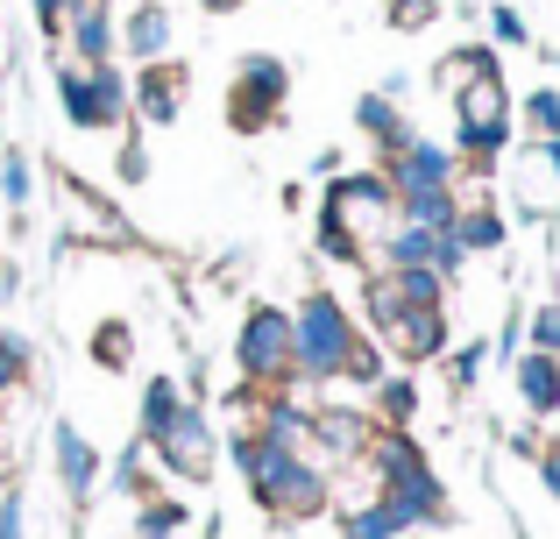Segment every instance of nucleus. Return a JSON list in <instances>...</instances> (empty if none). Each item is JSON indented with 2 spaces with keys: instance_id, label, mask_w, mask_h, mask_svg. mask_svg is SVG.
I'll list each match as a JSON object with an SVG mask.
<instances>
[{
  "instance_id": "nucleus-1",
  "label": "nucleus",
  "mask_w": 560,
  "mask_h": 539,
  "mask_svg": "<svg viewBox=\"0 0 560 539\" xmlns=\"http://www.w3.org/2000/svg\"><path fill=\"white\" fill-rule=\"evenodd\" d=\"M228 461L248 476L256 504L277 518V526H313V518L334 504V476L319 469L305 447H277V441H262L256 426L228 433Z\"/></svg>"
},
{
  "instance_id": "nucleus-2",
  "label": "nucleus",
  "mask_w": 560,
  "mask_h": 539,
  "mask_svg": "<svg viewBox=\"0 0 560 539\" xmlns=\"http://www.w3.org/2000/svg\"><path fill=\"white\" fill-rule=\"evenodd\" d=\"M390 227H397V199L383 185V171H334L327 192H319V221H313L319 256L348 270H370Z\"/></svg>"
},
{
  "instance_id": "nucleus-3",
  "label": "nucleus",
  "mask_w": 560,
  "mask_h": 539,
  "mask_svg": "<svg viewBox=\"0 0 560 539\" xmlns=\"http://www.w3.org/2000/svg\"><path fill=\"white\" fill-rule=\"evenodd\" d=\"M355 341H362L355 305L341 291H305L291 305V384H341Z\"/></svg>"
},
{
  "instance_id": "nucleus-4",
  "label": "nucleus",
  "mask_w": 560,
  "mask_h": 539,
  "mask_svg": "<svg viewBox=\"0 0 560 539\" xmlns=\"http://www.w3.org/2000/svg\"><path fill=\"white\" fill-rule=\"evenodd\" d=\"M370 461L383 476V497L411 518V532L419 526H447V483H440V469L425 461V447L411 441V426H376Z\"/></svg>"
},
{
  "instance_id": "nucleus-5",
  "label": "nucleus",
  "mask_w": 560,
  "mask_h": 539,
  "mask_svg": "<svg viewBox=\"0 0 560 539\" xmlns=\"http://www.w3.org/2000/svg\"><path fill=\"white\" fill-rule=\"evenodd\" d=\"M362 333H370L390 362L419 370V362L447 355V305H397L390 291L376 284V270H370L362 277Z\"/></svg>"
},
{
  "instance_id": "nucleus-6",
  "label": "nucleus",
  "mask_w": 560,
  "mask_h": 539,
  "mask_svg": "<svg viewBox=\"0 0 560 539\" xmlns=\"http://www.w3.org/2000/svg\"><path fill=\"white\" fill-rule=\"evenodd\" d=\"M447 107H454V150H462L468 164H482V171H490L497 156L511 150V136H518V99H511L504 71H497V79L462 85Z\"/></svg>"
},
{
  "instance_id": "nucleus-7",
  "label": "nucleus",
  "mask_w": 560,
  "mask_h": 539,
  "mask_svg": "<svg viewBox=\"0 0 560 539\" xmlns=\"http://www.w3.org/2000/svg\"><path fill=\"white\" fill-rule=\"evenodd\" d=\"M57 107H65L71 128H85V136H107V128H128V71L114 65H71V57H57V79H50Z\"/></svg>"
},
{
  "instance_id": "nucleus-8",
  "label": "nucleus",
  "mask_w": 560,
  "mask_h": 539,
  "mask_svg": "<svg viewBox=\"0 0 560 539\" xmlns=\"http://www.w3.org/2000/svg\"><path fill=\"white\" fill-rule=\"evenodd\" d=\"M234 370L248 390H284L291 384V305L256 298L234 327Z\"/></svg>"
},
{
  "instance_id": "nucleus-9",
  "label": "nucleus",
  "mask_w": 560,
  "mask_h": 539,
  "mask_svg": "<svg viewBox=\"0 0 560 539\" xmlns=\"http://www.w3.org/2000/svg\"><path fill=\"white\" fill-rule=\"evenodd\" d=\"M284 93H291V65L270 50H248L234 65V85H228V121L242 136H270L284 121Z\"/></svg>"
},
{
  "instance_id": "nucleus-10",
  "label": "nucleus",
  "mask_w": 560,
  "mask_h": 539,
  "mask_svg": "<svg viewBox=\"0 0 560 539\" xmlns=\"http://www.w3.org/2000/svg\"><path fill=\"white\" fill-rule=\"evenodd\" d=\"M150 461H164V476H178V483H206V476L220 469V426H213V412H206L199 398H185V412L150 441Z\"/></svg>"
},
{
  "instance_id": "nucleus-11",
  "label": "nucleus",
  "mask_w": 560,
  "mask_h": 539,
  "mask_svg": "<svg viewBox=\"0 0 560 539\" xmlns=\"http://www.w3.org/2000/svg\"><path fill=\"white\" fill-rule=\"evenodd\" d=\"M383 185H390V199L405 192H440V185H462V150L454 142H425L411 136L405 150H383Z\"/></svg>"
},
{
  "instance_id": "nucleus-12",
  "label": "nucleus",
  "mask_w": 560,
  "mask_h": 539,
  "mask_svg": "<svg viewBox=\"0 0 560 539\" xmlns=\"http://www.w3.org/2000/svg\"><path fill=\"white\" fill-rule=\"evenodd\" d=\"M185 65L178 57H156V65H136V79H128V121L136 128H171L185 114Z\"/></svg>"
},
{
  "instance_id": "nucleus-13",
  "label": "nucleus",
  "mask_w": 560,
  "mask_h": 539,
  "mask_svg": "<svg viewBox=\"0 0 560 539\" xmlns=\"http://www.w3.org/2000/svg\"><path fill=\"white\" fill-rule=\"evenodd\" d=\"M376 441V419L355 412V405H313V433H305V455L319 461V469H341V461L370 455Z\"/></svg>"
},
{
  "instance_id": "nucleus-14",
  "label": "nucleus",
  "mask_w": 560,
  "mask_h": 539,
  "mask_svg": "<svg viewBox=\"0 0 560 539\" xmlns=\"http://www.w3.org/2000/svg\"><path fill=\"white\" fill-rule=\"evenodd\" d=\"M57 43H65L71 65H107V57H121V14H114V0L71 8L65 28H57Z\"/></svg>"
},
{
  "instance_id": "nucleus-15",
  "label": "nucleus",
  "mask_w": 560,
  "mask_h": 539,
  "mask_svg": "<svg viewBox=\"0 0 560 539\" xmlns=\"http://www.w3.org/2000/svg\"><path fill=\"white\" fill-rule=\"evenodd\" d=\"M100 469H107V461H100V447L85 441L71 419H50V476L65 483L71 504H85V497L100 490Z\"/></svg>"
},
{
  "instance_id": "nucleus-16",
  "label": "nucleus",
  "mask_w": 560,
  "mask_h": 539,
  "mask_svg": "<svg viewBox=\"0 0 560 539\" xmlns=\"http://www.w3.org/2000/svg\"><path fill=\"white\" fill-rule=\"evenodd\" d=\"M454 221H447V235L462 242V256H490V249H504V235H511V221H504V207H490V192L482 185H454Z\"/></svg>"
},
{
  "instance_id": "nucleus-17",
  "label": "nucleus",
  "mask_w": 560,
  "mask_h": 539,
  "mask_svg": "<svg viewBox=\"0 0 560 539\" xmlns=\"http://www.w3.org/2000/svg\"><path fill=\"white\" fill-rule=\"evenodd\" d=\"M504 370H511V390H518V405L533 419H553L560 412V355H547V348H525V355H511Z\"/></svg>"
},
{
  "instance_id": "nucleus-18",
  "label": "nucleus",
  "mask_w": 560,
  "mask_h": 539,
  "mask_svg": "<svg viewBox=\"0 0 560 539\" xmlns=\"http://www.w3.org/2000/svg\"><path fill=\"white\" fill-rule=\"evenodd\" d=\"M171 43H178V22H171L164 0H142V8L121 14V57H136V65H156V57H171Z\"/></svg>"
},
{
  "instance_id": "nucleus-19",
  "label": "nucleus",
  "mask_w": 560,
  "mask_h": 539,
  "mask_svg": "<svg viewBox=\"0 0 560 539\" xmlns=\"http://www.w3.org/2000/svg\"><path fill=\"white\" fill-rule=\"evenodd\" d=\"M355 128L376 142V156H383V150H405V142L419 136V128L405 121V107H397V93H383V85H370V93L355 99Z\"/></svg>"
},
{
  "instance_id": "nucleus-20",
  "label": "nucleus",
  "mask_w": 560,
  "mask_h": 539,
  "mask_svg": "<svg viewBox=\"0 0 560 539\" xmlns=\"http://www.w3.org/2000/svg\"><path fill=\"white\" fill-rule=\"evenodd\" d=\"M497 71H504V57H497V43H462V50H447L433 65V85L440 93H462V85H476V79H497Z\"/></svg>"
},
{
  "instance_id": "nucleus-21",
  "label": "nucleus",
  "mask_w": 560,
  "mask_h": 539,
  "mask_svg": "<svg viewBox=\"0 0 560 539\" xmlns=\"http://www.w3.org/2000/svg\"><path fill=\"white\" fill-rule=\"evenodd\" d=\"M185 398H191V390L178 384V376H171V370H156L150 384H142V405H136V433H142V441H156V433H164L171 419L185 412Z\"/></svg>"
},
{
  "instance_id": "nucleus-22",
  "label": "nucleus",
  "mask_w": 560,
  "mask_h": 539,
  "mask_svg": "<svg viewBox=\"0 0 560 539\" xmlns=\"http://www.w3.org/2000/svg\"><path fill=\"white\" fill-rule=\"evenodd\" d=\"M376 284L390 291L397 305H447L454 277H440V270H425V263H405V270H376Z\"/></svg>"
},
{
  "instance_id": "nucleus-23",
  "label": "nucleus",
  "mask_w": 560,
  "mask_h": 539,
  "mask_svg": "<svg viewBox=\"0 0 560 539\" xmlns=\"http://www.w3.org/2000/svg\"><path fill=\"white\" fill-rule=\"evenodd\" d=\"M334 518H341V539H405V532H411V518L397 512L390 497L355 504V512H334Z\"/></svg>"
},
{
  "instance_id": "nucleus-24",
  "label": "nucleus",
  "mask_w": 560,
  "mask_h": 539,
  "mask_svg": "<svg viewBox=\"0 0 560 539\" xmlns=\"http://www.w3.org/2000/svg\"><path fill=\"white\" fill-rule=\"evenodd\" d=\"M370 390H376V426H411V419H419V384H411V370H383Z\"/></svg>"
},
{
  "instance_id": "nucleus-25",
  "label": "nucleus",
  "mask_w": 560,
  "mask_h": 539,
  "mask_svg": "<svg viewBox=\"0 0 560 539\" xmlns=\"http://www.w3.org/2000/svg\"><path fill=\"white\" fill-rule=\"evenodd\" d=\"M28 362H36V348H28V333H0V426H8V412H14V398L28 390Z\"/></svg>"
},
{
  "instance_id": "nucleus-26",
  "label": "nucleus",
  "mask_w": 560,
  "mask_h": 539,
  "mask_svg": "<svg viewBox=\"0 0 560 539\" xmlns=\"http://www.w3.org/2000/svg\"><path fill=\"white\" fill-rule=\"evenodd\" d=\"M518 128L533 142H560V85H533L518 99Z\"/></svg>"
},
{
  "instance_id": "nucleus-27",
  "label": "nucleus",
  "mask_w": 560,
  "mask_h": 539,
  "mask_svg": "<svg viewBox=\"0 0 560 539\" xmlns=\"http://www.w3.org/2000/svg\"><path fill=\"white\" fill-rule=\"evenodd\" d=\"M454 207H462V199H454V185H440V192H405V199H397V221H411V227H447Z\"/></svg>"
},
{
  "instance_id": "nucleus-28",
  "label": "nucleus",
  "mask_w": 560,
  "mask_h": 539,
  "mask_svg": "<svg viewBox=\"0 0 560 539\" xmlns=\"http://www.w3.org/2000/svg\"><path fill=\"white\" fill-rule=\"evenodd\" d=\"M114 178H121V185H150V128H136V121L121 128V150H114Z\"/></svg>"
},
{
  "instance_id": "nucleus-29",
  "label": "nucleus",
  "mask_w": 560,
  "mask_h": 539,
  "mask_svg": "<svg viewBox=\"0 0 560 539\" xmlns=\"http://www.w3.org/2000/svg\"><path fill=\"white\" fill-rule=\"evenodd\" d=\"M28 199H36V164H28L22 150H8L0 156V207L28 213Z\"/></svg>"
},
{
  "instance_id": "nucleus-30",
  "label": "nucleus",
  "mask_w": 560,
  "mask_h": 539,
  "mask_svg": "<svg viewBox=\"0 0 560 539\" xmlns=\"http://www.w3.org/2000/svg\"><path fill=\"white\" fill-rule=\"evenodd\" d=\"M93 362H100V370H128V362H136V333H128V319L93 327Z\"/></svg>"
},
{
  "instance_id": "nucleus-31",
  "label": "nucleus",
  "mask_w": 560,
  "mask_h": 539,
  "mask_svg": "<svg viewBox=\"0 0 560 539\" xmlns=\"http://www.w3.org/2000/svg\"><path fill=\"white\" fill-rule=\"evenodd\" d=\"M490 43H504V50H525V43H533V28H525L518 0H497V8H490Z\"/></svg>"
},
{
  "instance_id": "nucleus-32",
  "label": "nucleus",
  "mask_w": 560,
  "mask_h": 539,
  "mask_svg": "<svg viewBox=\"0 0 560 539\" xmlns=\"http://www.w3.org/2000/svg\"><path fill=\"white\" fill-rule=\"evenodd\" d=\"M383 14H390V28H405V36H411V28H433L440 14H447V0H390Z\"/></svg>"
},
{
  "instance_id": "nucleus-33",
  "label": "nucleus",
  "mask_w": 560,
  "mask_h": 539,
  "mask_svg": "<svg viewBox=\"0 0 560 539\" xmlns=\"http://www.w3.org/2000/svg\"><path fill=\"white\" fill-rule=\"evenodd\" d=\"M383 370H390V355H383L370 333H362V341H355V355H348V370H341V384H376Z\"/></svg>"
},
{
  "instance_id": "nucleus-34",
  "label": "nucleus",
  "mask_w": 560,
  "mask_h": 539,
  "mask_svg": "<svg viewBox=\"0 0 560 539\" xmlns=\"http://www.w3.org/2000/svg\"><path fill=\"white\" fill-rule=\"evenodd\" d=\"M482 362H490V341H462V348L447 355V384H454V390H468V384L482 376Z\"/></svg>"
},
{
  "instance_id": "nucleus-35",
  "label": "nucleus",
  "mask_w": 560,
  "mask_h": 539,
  "mask_svg": "<svg viewBox=\"0 0 560 539\" xmlns=\"http://www.w3.org/2000/svg\"><path fill=\"white\" fill-rule=\"evenodd\" d=\"M525 333H533V348L560 355V305H533V313H525Z\"/></svg>"
},
{
  "instance_id": "nucleus-36",
  "label": "nucleus",
  "mask_w": 560,
  "mask_h": 539,
  "mask_svg": "<svg viewBox=\"0 0 560 539\" xmlns=\"http://www.w3.org/2000/svg\"><path fill=\"white\" fill-rule=\"evenodd\" d=\"M142 469H150V441L136 433V441L121 447V461H114V483H121V490H142Z\"/></svg>"
},
{
  "instance_id": "nucleus-37",
  "label": "nucleus",
  "mask_w": 560,
  "mask_h": 539,
  "mask_svg": "<svg viewBox=\"0 0 560 539\" xmlns=\"http://www.w3.org/2000/svg\"><path fill=\"white\" fill-rule=\"evenodd\" d=\"M0 539H28V497H22V490L0 497Z\"/></svg>"
},
{
  "instance_id": "nucleus-38",
  "label": "nucleus",
  "mask_w": 560,
  "mask_h": 539,
  "mask_svg": "<svg viewBox=\"0 0 560 539\" xmlns=\"http://www.w3.org/2000/svg\"><path fill=\"white\" fill-rule=\"evenodd\" d=\"M178 526H185V504H171V497L142 504V532H178Z\"/></svg>"
},
{
  "instance_id": "nucleus-39",
  "label": "nucleus",
  "mask_w": 560,
  "mask_h": 539,
  "mask_svg": "<svg viewBox=\"0 0 560 539\" xmlns=\"http://www.w3.org/2000/svg\"><path fill=\"white\" fill-rule=\"evenodd\" d=\"M539 476H547V490L560 497V441H547V447H539Z\"/></svg>"
},
{
  "instance_id": "nucleus-40",
  "label": "nucleus",
  "mask_w": 560,
  "mask_h": 539,
  "mask_svg": "<svg viewBox=\"0 0 560 539\" xmlns=\"http://www.w3.org/2000/svg\"><path fill=\"white\" fill-rule=\"evenodd\" d=\"M334 171H341V142H334V150H319V156H313V178H334Z\"/></svg>"
},
{
  "instance_id": "nucleus-41",
  "label": "nucleus",
  "mask_w": 560,
  "mask_h": 539,
  "mask_svg": "<svg viewBox=\"0 0 560 539\" xmlns=\"http://www.w3.org/2000/svg\"><path fill=\"white\" fill-rule=\"evenodd\" d=\"M14 284H22V270H14V256H0V305L14 298Z\"/></svg>"
},
{
  "instance_id": "nucleus-42",
  "label": "nucleus",
  "mask_w": 560,
  "mask_h": 539,
  "mask_svg": "<svg viewBox=\"0 0 560 539\" xmlns=\"http://www.w3.org/2000/svg\"><path fill=\"white\" fill-rule=\"evenodd\" d=\"M199 8H206V14H228V8H234V0H199Z\"/></svg>"
},
{
  "instance_id": "nucleus-43",
  "label": "nucleus",
  "mask_w": 560,
  "mask_h": 539,
  "mask_svg": "<svg viewBox=\"0 0 560 539\" xmlns=\"http://www.w3.org/2000/svg\"><path fill=\"white\" fill-rule=\"evenodd\" d=\"M142 539H178V532H142Z\"/></svg>"
},
{
  "instance_id": "nucleus-44",
  "label": "nucleus",
  "mask_w": 560,
  "mask_h": 539,
  "mask_svg": "<svg viewBox=\"0 0 560 539\" xmlns=\"http://www.w3.org/2000/svg\"><path fill=\"white\" fill-rule=\"evenodd\" d=\"M65 8H93V0H65Z\"/></svg>"
},
{
  "instance_id": "nucleus-45",
  "label": "nucleus",
  "mask_w": 560,
  "mask_h": 539,
  "mask_svg": "<svg viewBox=\"0 0 560 539\" xmlns=\"http://www.w3.org/2000/svg\"><path fill=\"white\" fill-rule=\"evenodd\" d=\"M234 8H242V0H234Z\"/></svg>"
}]
</instances>
